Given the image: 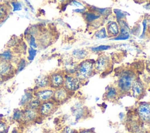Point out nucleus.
<instances>
[{"instance_id": "1", "label": "nucleus", "mask_w": 150, "mask_h": 133, "mask_svg": "<svg viewBox=\"0 0 150 133\" xmlns=\"http://www.w3.org/2000/svg\"><path fill=\"white\" fill-rule=\"evenodd\" d=\"M137 77L135 73L131 69H124L120 73L115 85L121 96L130 94L131 86Z\"/></svg>"}, {"instance_id": "2", "label": "nucleus", "mask_w": 150, "mask_h": 133, "mask_svg": "<svg viewBox=\"0 0 150 133\" xmlns=\"http://www.w3.org/2000/svg\"><path fill=\"white\" fill-rule=\"evenodd\" d=\"M94 62L95 60L93 59H85L78 64L77 69L74 75L82 84L86 82L96 72L94 66Z\"/></svg>"}, {"instance_id": "3", "label": "nucleus", "mask_w": 150, "mask_h": 133, "mask_svg": "<svg viewBox=\"0 0 150 133\" xmlns=\"http://www.w3.org/2000/svg\"><path fill=\"white\" fill-rule=\"evenodd\" d=\"M138 119L142 123L150 125V102H139L135 108Z\"/></svg>"}, {"instance_id": "4", "label": "nucleus", "mask_w": 150, "mask_h": 133, "mask_svg": "<svg viewBox=\"0 0 150 133\" xmlns=\"http://www.w3.org/2000/svg\"><path fill=\"white\" fill-rule=\"evenodd\" d=\"M59 106L53 99L42 102L38 110L40 118H46L53 114L58 108Z\"/></svg>"}, {"instance_id": "5", "label": "nucleus", "mask_w": 150, "mask_h": 133, "mask_svg": "<svg viewBox=\"0 0 150 133\" xmlns=\"http://www.w3.org/2000/svg\"><path fill=\"white\" fill-rule=\"evenodd\" d=\"M94 69L96 72L104 73L107 72L111 66L110 57L106 54H100L94 62Z\"/></svg>"}, {"instance_id": "6", "label": "nucleus", "mask_w": 150, "mask_h": 133, "mask_svg": "<svg viewBox=\"0 0 150 133\" xmlns=\"http://www.w3.org/2000/svg\"><path fill=\"white\" fill-rule=\"evenodd\" d=\"M146 94V86L138 77L135 79L131 88L130 94L136 100H141Z\"/></svg>"}, {"instance_id": "7", "label": "nucleus", "mask_w": 150, "mask_h": 133, "mask_svg": "<svg viewBox=\"0 0 150 133\" xmlns=\"http://www.w3.org/2000/svg\"><path fill=\"white\" fill-rule=\"evenodd\" d=\"M65 73L62 70H57L48 75L49 87L56 89L63 86Z\"/></svg>"}, {"instance_id": "8", "label": "nucleus", "mask_w": 150, "mask_h": 133, "mask_svg": "<svg viewBox=\"0 0 150 133\" xmlns=\"http://www.w3.org/2000/svg\"><path fill=\"white\" fill-rule=\"evenodd\" d=\"M83 85L80 80L74 75L65 74L63 87L70 93L74 94Z\"/></svg>"}, {"instance_id": "9", "label": "nucleus", "mask_w": 150, "mask_h": 133, "mask_svg": "<svg viewBox=\"0 0 150 133\" xmlns=\"http://www.w3.org/2000/svg\"><path fill=\"white\" fill-rule=\"evenodd\" d=\"M16 68L11 62L0 60V76L3 80L10 78L15 75Z\"/></svg>"}, {"instance_id": "10", "label": "nucleus", "mask_w": 150, "mask_h": 133, "mask_svg": "<svg viewBox=\"0 0 150 133\" xmlns=\"http://www.w3.org/2000/svg\"><path fill=\"white\" fill-rule=\"evenodd\" d=\"M73 94L67 91L63 86L54 89L53 100L59 105H61L69 100Z\"/></svg>"}, {"instance_id": "11", "label": "nucleus", "mask_w": 150, "mask_h": 133, "mask_svg": "<svg viewBox=\"0 0 150 133\" xmlns=\"http://www.w3.org/2000/svg\"><path fill=\"white\" fill-rule=\"evenodd\" d=\"M120 93L115 85H111L106 88L103 96V100L109 102L116 103L120 100Z\"/></svg>"}, {"instance_id": "12", "label": "nucleus", "mask_w": 150, "mask_h": 133, "mask_svg": "<svg viewBox=\"0 0 150 133\" xmlns=\"http://www.w3.org/2000/svg\"><path fill=\"white\" fill-rule=\"evenodd\" d=\"M33 92L34 97L39 99L41 102H43L53 99L54 89L50 87H47L41 89H35L33 90Z\"/></svg>"}, {"instance_id": "13", "label": "nucleus", "mask_w": 150, "mask_h": 133, "mask_svg": "<svg viewBox=\"0 0 150 133\" xmlns=\"http://www.w3.org/2000/svg\"><path fill=\"white\" fill-rule=\"evenodd\" d=\"M23 116L22 120V124H31L38 120L39 118H40L38 110L30 109L29 108H22Z\"/></svg>"}, {"instance_id": "14", "label": "nucleus", "mask_w": 150, "mask_h": 133, "mask_svg": "<svg viewBox=\"0 0 150 133\" xmlns=\"http://www.w3.org/2000/svg\"><path fill=\"white\" fill-rule=\"evenodd\" d=\"M78 62L74 60V58H70L64 61L63 64V71L66 74L74 75L75 74L78 66Z\"/></svg>"}, {"instance_id": "15", "label": "nucleus", "mask_w": 150, "mask_h": 133, "mask_svg": "<svg viewBox=\"0 0 150 133\" xmlns=\"http://www.w3.org/2000/svg\"><path fill=\"white\" fill-rule=\"evenodd\" d=\"M107 34L110 37H117L120 33V27L116 22H109L105 28Z\"/></svg>"}, {"instance_id": "16", "label": "nucleus", "mask_w": 150, "mask_h": 133, "mask_svg": "<svg viewBox=\"0 0 150 133\" xmlns=\"http://www.w3.org/2000/svg\"><path fill=\"white\" fill-rule=\"evenodd\" d=\"M35 89H41L49 87L48 75H40L37 77L35 81Z\"/></svg>"}, {"instance_id": "17", "label": "nucleus", "mask_w": 150, "mask_h": 133, "mask_svg": "<svg viewBox=\"0 0 150 133\" xmlns=\"http://www.w3.org/2000/svg\"><path fill=\"white\" fill-rule=\"evenodd\" d=\"M88 51L84 49H77L74 50L72 52L73 58L77 60H83L86 59L88 55Z\"/></svg>"}, {"instance_id": "18", "label": "nucleus", "mask_w": 150, "mask_h": 133, "mask_svg": "<svg viewBox=\"0 0 150 133\" xmlns=\"http://www.w3.org/2000/svg\"><path fill=\"white\" fill-rule=\"evenodd\" d=\"M34 97L33 90L26 91L24 94L22 96L21 101L19 102L20 106L23 108L27 104V103Z\"/></svg>"}, {"instance_id": "19", "label": "nucleus", "mask_w": 150, "mask_h": 133, "mask_svg": "<svg viewBox=\"0 0 150 133\" xmlns=\"http://www.w3.org/2000/svg\"><path fill=\"white\" fill-rule=\"evenodd\" d=\"M14 58V54L10 49L6 50L0 54V60L5 61L11 62L12 63L13 60Z\"/></svg>"}, {"instance_id": "20", "label": "nucleus", "mask_w": 150, "mask_h": 133, "mask_svg": "<svg viewBox=\"0 0 150 133\" xmlns=\"http://www.w3.org/2000/svg\"><path fill=\"white\" fill-rule=\"evenodd\" d=\"M41 102L37 98L33 97L28 103L25 106V107L26 108H29L30 109H33V110H38L41 104ZM24 108V107H23Z\"/></svg>"}, {"instance_id": "21", "label": "nucleus", "mask_w": 150, "mask_h": 133, "mask_svg": "<svg viewBox=\"0 0 150 133\" xmlns=\"http://www.w3.org/2000/svg\"><path fill=\"white\" fill-rule=\"evenodd\" d=\"M9 13V7L5 4H0V22H3Z\"/></svg>"}, {"instance_id": "22", "label": "nucleus", "mask_w": 150, "mask_h": 133, "mask_svg": "<svg viewBox=\"0 0 150 133\" xmlns=\"http://www.w3.org/2000/svg\"><path fill=\"white\" fill-rule=\"evenodd\" d=\"M23 116V110L22 108H17L13 111L12 118L15 121H18L19 123L22 122Z\"/></svg>"}, {"instance_id": "23", "label": "nucleus", "mask_w": 150, "mask_h": 133, "mask_svg": "<svg viewBox=\"0 0 150 133\" xmlns=\"http://www.w3.org/2000/svg\"><path fill=\"white\" fill-rule=\"evenodd\" d=\"M9 130V125L7 122L4 120L0 119V133H8Z\"/></svg>"}, {"instance_id": "24", "label": "nucleus", "mask_w": 150, "mask_h": 133, "mask_svg": "<svg viewBox=\"0 0 150 133\" xmlns=\"http://www.w3.org/2000/svg\"><path fill=\"white\" fill-rule=\"evenodd\" d=\"M107 33L106 32V29L105 27H102L98 31H97L95 33V36L97 38H104L107 37Z\"/></svg>"}, {"instance_id": "25", "label": "nucleus", "mask_w": 150, "mask_h": 133, "mask_svg": "<svg viewBox=\"0 0 150 133\" xmlns=\"http://www.w3.org/2000/svg\"><path fill=\"white\" fill-rule=\"evenodd\" d=\"M26 65V61L24 58H21L18 60L17 63V66L16 68V72H18L21 71L24 69Z\"/></svg>"}, {"instance_id": "26", "label": "nucleus", "mask_w": 150, "mask_h": 133, "mask_svg": "<svg viewBox=\"0 0 150 133\" xmlns=\"http://www.w3.org/2000/svg\"><path fill=\"white\" fill-rule=\"evenodd\" d=\"M36 50H35V48H32V47H29L28 50V60L30 61H32L36 54Z\"/></svg>"}, {"instance_id": "27", "label": "nucleus", "mask_w": 150, "mask_h": 133, "mask_svg": "<svg viewBox=\"0 0 150 133\" xmlns=\"http://www.w3.org/2000/svg\"><path fill=\"white\" fill-rule=\"evenodd\" d=\"M28 43H29V44L30 46V47L36 48L38 46L36 40L35 36L32 34L29 35V38H28Z\"/></svg>"}, {"instance_id": "28", "label": "nucleus", "mask_w": 150, "mask_h": 133, "mask_svg": "<svg viewBox=\"0 0 150 133\" xmlns=\"http://www.w3.org/2000/svg\"><path fill=\"white\" fill-rule=\"evenodd\" d=\"M59 133H78V130L72 128L69 126H65L61 130Z\"/></svg>"}, {"instance_id": "29", "label": "nucleus", "mask_w": 150, "mask_h": 133, "mask_svg": "<svg viewBox=\"0 0 150 133\" xmlns=\"http://www.w3.org/2000/svg\"><path fill=\"white\" fill-rule=\"evenodd\" d=\"M99 17H100V15H96L93 13L87 12V13H86V15H85V18L87 21H93L98 18Z\"/></svg>"}, {"instance_id": "30", "label": "nucleus", "mask_w": 150, "mask_h": 133, "mask_svg": "<svg viewBox=\"0 0 150 133\" xmlns=\"http://www.w3.org/2000/svg\"><path fill=\"white\" fill-rule=\"evenodd\" d=\"M110 48V46H107V45H101L97 47H92L91 48V51H104V50H107L108 49H109Z\"/></svg>"}, {"instance_id": "31", "label": "nucleus", "mask_w": 150, "mask_h": 133, "mask_svg": "<svg viewBox=\"0 0 150 133\" xmlns=\"http://www.w3.org/2000/svg\"><path fill=\"white\" fill-rule=\"evenodd\" d=\"M78 133H96L94 128H81L78 130Z\"/></svg>"}, {"instance_id": "32", "label": "nucleus", "mask_w": 150, "mask_h": 133, "mask_svg": "<svg viewBox=\"0 0 150 133\" xmlns=\"http://www.w3.org/2000/svg\"><path fill=\"white\" fill-rule=\"evenodd\" d=\"M12 6H13L14 11L19 10L22 9V6H21V4L19 3V2H13L12 3Z\"/></svg>"}, {"instance_id": "33", "label": "nucleus", "mask_w": 150, "mask_h": 133, "mask_svg": "<svg viewBox=\"0 0 150 133\" xmlns=\"http://www.w3.org/2000/svg\"><path fill=\"white\" fill-rule=\"evenodd\" d=\"M128 37H129V35L124 36V35H120V34H119L117 37H114L112 38V40H126Z\"/></svg>"}, {"instance_id": "34", "label": "nucleus", "mask_w": 150, "mask_h": 133, "mask_svg": "<svg viewBox=\"0 0 150 133\" xmlns=\"http://www.w3.org/2000/svg\"><path fill=\"white\" fill-rule=\"evenodd\" d=\"M136 1H137L138 2H139V3H142V2H145L148 0H135Z\"/></svg>"}, {"instance_id": "35", "label": "nucleus", "mask_w": 150, "mask_h": 133, "mask_svg": "<svg viewBox=\"0 0 150 133\" xmlns=\"http://www.w3.org/2000/svg\"><path fill=\"white\" fill-rule=\"evenodd\" d=\"M75 12H83L84 11L83 9H76L74 10Z\"/></svg>"}, {"instance_id": "36", "label": "nucleus", "mask_w": 150, "mask_h": 133, "mask_svg": "<svg viewBox=\"0 0 150 133\" xmlns=\"http://www.w3.org/2000/svg\"><path fill=\"white\" fill-rule=\"evenodd\" d=\"M11 133H21V132H20L19 131H18V130H13Z\"/></svg>"}, {"instance_id": "37", "label": "nucleus", "mask_w": 150, "mask_h": 133, "mask_svg": "<svg viewBox=\"0 0 150 133\" xmlns=\"http://www.w3.org/2000/svg\"><path fill=\"white\" fill-rule=\"evenodd\" d=\"M3 80H3V79L0 76V83H1Z\"/></svg>"}, {"instance_id": "38", "label": "nucleus", "mask_w": 150, "mask_h": 133, "mask_svg": "<svg viewBox=\"0 0 150 133\" xmlns=\"http://www.w3.org/2000/svg\"><path fill=\"white\" fill-rule=\"evenodd\" d=\"M149 90H150V86H149Z\"/></svg>"}]
</instances>
